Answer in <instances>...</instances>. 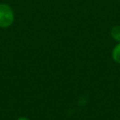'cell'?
<instances>
[{
  "label": "cell",
  "instance_id": "3",
  "mask_svg": "<svg viewBox=\"0 0 120 120\" xmlns=\"http://www.w3.org/2000/svg\"><path fill=\"white\" fill-rule=\"evenodd\" d=\"M112 38L117 42H120V26H115L110 30Z\"/></svg>",
  "mask_w": 120,
  "mask_h": 120
},
{
  "label": "cell",
  "instance_id": "4",
  "mask_svg": "<svg viewBox=\"0 0 120 120\" xmlns=\"http://www.w3.org/2000/svg\"><path fill=\"white\" fill-rule=\"evenodd\" d=\"M17 120H30L29 118H26V117H21V118H18Z\"/></svg>",
  "mask_w": 120,
  "mask_h": 120
},
{
  "label": "cell",
  "instance_id": "1",
  "mask_svg": "<svg viewBox=\"0 0 120 120\" xmlns=\"http://www.w3.org/2000/svg\"><path fill=\"white\" fill-rule=\"evenodd\" d=\"M14 22V12L12 8L6 4H0V27L7 28Z\"/></svg>",
  "mask_w": 120,
  "mask_h": 120
},
{
  "label": "cell",
  "instance_id": "2",
  "mask_svg": "<svg viewBox=\"0 0 120 120\" xmlns=\"http://www.w3.org/2000/svg\"><path fill=\"white\" fill-rule=\"evenodd\" d=\"M112 58L117 64H120V42L113 48L112 51Z\"/></svg>",
  "mask_w": 120,
  "mask_h": 120
}]
</instances>
